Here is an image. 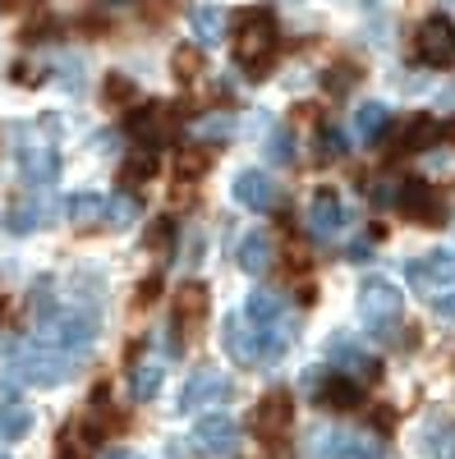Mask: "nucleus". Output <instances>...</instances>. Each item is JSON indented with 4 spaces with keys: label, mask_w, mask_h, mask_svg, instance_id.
<instances>
[{
    "label": "nucleus",
    "mask_w": 455,
    "mask_h": 459,
    "mask_svg": "<svg viewBox=\"0 0 455 459\" xmlns=\"http://www.w3.org/2000/svg\"><path fill=\"white\" fill-rule=\"evenodd\" d=\"M235 60H240V69H262L272 56H276V47H281V32H276V19L272 14H262V10H249V14H240L235 19Z\"/></svg>",
    "instance_id": "1"
},
{
    "label": "nucleus",
    "mask_w": 455,
    "mask_h": 459,
    "mask_svg": "<svg viewBox=\"0 0 455 459\" xmlns=\"http://www.w3.org/2000/svg\"><path fill=\"white\" fill-rule=\"evenodd\" d=\"M359 317H363V331H368L372 340H387V335L400 326V317H405L400 290H396L391 281H382V276L363 281V290H359Z\"/></svg>",
    "instance_id": "2"
},
{
    "label": "nucleus",
    "mask_w": 455,
    "mask_h": 459,
    "mask_svg": "<svg viewBox=\"0 0 455 459\" xmlns=\"http://www.w3.org/2000/svg\"><path fill=\"white\" fill-rule=\"evenodd\" d=\"M414 56H419V65L428 69H442L455 60V23L446 14H428L419 23V32H414Z\"/></svg>",
    "instance_id": "3"
},
{
    "label": "nucleus",
    "mask_w": 455,
    "mask_h": 459,
    "mask_svg": "<svg viewBox=\"0 0 455 459\" xmlns=\"http://www.w3.org/2000/svg\"><path fill=\"white\" fill-rule=\"evenodd\" d=\"M221 400H231V377H221L212 368H198L194 377L184 381V391H179V413H198L207 404H221Z\"/></svg>",
    "instance_id": "4"
},
{
    "label": "nucleus",
    "mask_w": 455,
    "mask_h": 459,
    "mask_svg": "<svg viewBox=\"0 0 455 459\" xmlns=\"http://www.w3.org/2000/svg\"><path fill=\"white\" fill-rule=\"evenodd\" d=\"M188 437H194L203 455H231L240 441V423H235V413H203Z\"/></svg>",
    "instance_id": "5"
},
{
    "label": "nucleus",
    "mask_w": 455,
    "mask_h": 459,
    "mask_svg": "<svg viewBox=\"0 0 455 459\" xmlns=\"http://www.w3.org/2000/svg\"><path fill=\"white\" fill-rule=\"evenodd\" d=\"M231 194H235V203L249 207V212H267V207H276V184H272V175L262 170V166H244V170H235Z\"/></svg>",
    "instance_id": "6"
},
{
    "label": "nucleus",
    "mask_w": 455,
    "mask_h": 459,
    "mask_svg": "<svg viewBox=\"0 0 455 459\" xmlns=\"http://www.w3.org/2000/svg\"><path fill=\"white\" fill-rule=\"evenodd\" d=\"M346 221H350V212H346V203H340L336 188H318V194L309 198V230H313L318 239L340 235V230H346Z\"/></svg>",
    "instance_id": "7"
},
{
    "label": "nucleus",
    "mask_w": 455,
    "mask_h": 459,
    "mask_svg": "<svg viewBox=\"0 0 455 459\" xmlns=\"http://www.w3.org/2000/svg\"><path fill=\"white\" fill-rule=\"evenodd\" d=\"M19 175H23V184H32V188L56 184V175H60V157H56V147H42V143L19 147Z\"/></svg>",
    "instance_id": "8"
},
{
    "label": "nucleus",
    "mask_w": 455,
    "mask_h": 459,
    "mask_svg": "<svg viewBox=\"0 0 455 459\" xmlns=\"http://www.w3.org/2000/svg\"><path fill=\"white\" fill-rule=\"evenodd\" d=\"M221 350H225V359L240 363V368H253L258 363V340H253V331H249L244 317H225L221 322Z\"/></svg>",
    "instance_id": "9"
},
{
    "label": "nucleus",
    "mask_w": 455,
    "mask_h": 459,
    "mask_svg": "<svg viewBox=\"0 0 455 459\" xmlns=\"http://www.w3.org/2000/svg\"><path fill=\"white\" fill-rule=\"evenodd\" d=\"M244 322H249V331H276L281 322H285V303L272 294V290H253L249 299H244V313H240Z\"/></svg>",
    "instance_id": "10"
},
{
    "label": "nucleus",
    "mask_w": 455,
    "mask_h": 459,
    "mask_svg": "<svg viewBox=\"0 0 455 459\" xmlns=\"http://www.w3.org/2000/svg\"><path fill=\"white\" fill-rule=\"evenodd\" d=\"M258 437H267V441H281V437H290V428H294V413H290V395H267L258 404Z\"/></svg>",
    "instance_id": "11"
},
{
    "label": "nucleus",
    "mask_w": 455,
    "mask_h": 459,
    "mask_svg": "<svg viewBox=\"0 0 455 459\" xmlns=\"http://www.w3.org/2000/svg\"><path fill=\"white\" fill-rule=\"evenodd\" d=\"M188 32H194V42L203 51L221 47L225 42V10L221 5H194L188 10Z\"/></svg>",
    "instance_id": "12"
},
{
    "label": "nucleus",
    "mask_w": 455,
    "mask_h": 459,
    "mask_svg": "<svg viewBox=\"0 0 455 459\" xmlns=\"http://www.w3.org/2000/svg\"><path fill=\"white\" fill-rule=\"evenodd\" d=\"M23 381H32V386H60V381L69 377V363L65 354H51V350H32V359L19 368Z\"/></svg>",
    "instance_id": "13"
},
{
    "label": "nucleus",
    "mask_w": 455,
    "mask_h": 459,
    "mask_svg": "<svg viewBox=\"0 0 455 459\" xmlns=\"http://www.w3.org/2000/svg\"><path fill=\"white\" fill-rule=\"evenodd\" d=\"M272 253H276V244H272V235L267 230H249L244 235V244H240V253H235V262L244 266V272H267L272 266Z\"/></svg>",
    "instance_id": "14"
},
{
    "label": "nucleus",
    "mask_w": 455,
    "mask_h": 459,
    "mask_svg": "<svg viewBox=\"0 0 455 459\" xmlns=\"http://www.w3.org/2000/svg\"><path fill=\"white\" fill-rule=\"evenodd\" d=\"M309 459H354V432H346V428H322V432L313 437Z\"/></svg>",
    "instance_id": "15"
},
{
    "label": "nucleus",
    "mask_w": 455,
    "mask_h": 459,
    "mask_svg": "<svg viewBox=\"0 0 455 459\" xmlns=\"http://www.w3.org/2000/svg\"><path fill=\"white\" fill-rule=\"evenodd\" d=\"M106 194H92V188H88V194H74L69 203H65V216L74 221V225H97V221H106Z\"/></svg>",
    "instance_id": "16"
},
{
    "label": "nucleus",
    "mask_w": 455,
    "mask_h": 459,
    "mask_svg": "<svg viewBox=\"0 0 455 459\" xmlns=\"http://www.w3.org/2000/svg\"><path fill=\"white\" fill-rule=\"evenodd\" d=\"M387 125H391V110H387V101H363V106L354 110V134H359L363 143L382 138V134H387Z\"/></svg>",
    "instance_id": "17"
},
{
    "label": "nucleus",
    "mask_w": 455,
    "mask_h": 459,
    "mask_svg": "<svg viewBox=\"0 0 455 459\" xmlns=\"http://www.w3.org/2000/svg\"><path fill=\"white\" fill-rule=\"evenodd\" d=\"M32 428H37L32 409H23V404L0 409V441H23V437H32Z\"/></svg>",
    "instance_id": "18"
},
{
    "label": "nucleus",
    "mask_w": 455,
    "mask_h": 459,
    "mask_svg": "<svg viewBox=\"0 0 455 459\" xmlns=\"http://www.w3.org/2000/svg\"><path fill=\"white\" fill-rule=\"evenodd\" d=\"M405 212L419 216V221H433V216L442 212V198L433 194L428 184H409V188H405Z\"/></svg>",
    "instance_id": "19"
},
{
    "label": "nucleus",
    "mask_w": 455,
    "mask_h": 459,
    "mask_svg": "<svg viewBox=\"0 0 455 459\" xmlns=\"http://www.w3.org/2000/svg\"><path fill=\"white\" fill-rule=\"evenodd\" d=\"M162 377H166L162 363H138V368H134V381H129L134 400H152V395H157V391H162Z\"/></svg>",
    "instance_id": "20"
},
{
    "label": "nucleus",
    "mask_w": 455,
    "mask_h": 459,
    "mask_svg": "<svg viewBox=\"0 0 455 459\" xmlns=\"http://www.w3.org/2000/svg\"><path fill=\"white\" fill-rule=\"evenodd\" d=\"M331 363H340V368H359V372L372 368V359L359 350L350 335H331Z\"/></svg>",
    "instance_id": "21"
},
{
    "label": "nucleus",
    "mask_w": 455,
    "mask_h": 459,
    "mask_svg": "<svg viewBox=\"0 0 455 459\" xmlns=\"http://www.w3.org/2000/svg\"><path fill=\"white\" fill-rule=\"evenodd\" d=\"M106 221L116 225V230H129V225L138 221V203H134V198H125V194H116V198L106 203Z\"/></svg>",
    "instance_id": "22"
},
{
    "label": "nucleus",
    "mask_w": 455,
    "mask_h": 459,
    "mask_svg": "<svg viewBox=\"0 0 455 459\" xmlns=\"http://www.w3.org/2000/svg\"><path fill=\"white\" fill-rule=\"evenodd\" d=\"M37 225H42V203H23V207L10 216V230H14V235H32Z\"/></svg>",
    "instance_id": "23"
},
{
    "label": "nucleus",
    "mask_w": 455,
    "mask_h": 459,
    "mask_svg": "<svg viewBox=\"0 0 455 459\" xmlns=\"http://www.w3.org/2000/svg\"><path fill=\"white\" fill-rule=\"evenodd\" d=\"M198 138H231L235 134V115H207L203 125H194Z\"/></svg>",
    "instance_id": "24"
},
{
    "label": "nucleus",
    "mask_w": 455,
    "mask_h": 459,
    "mask_svg": "<svg viewBox=\"0 0 455 459\" xmlns=\"http://www.w3.org/2000/svg\"><path fill=\"white\" fill-rule=\"evenodd\" d=\"M267 157H272L276 166L294 161V138H290L285 129H272V138H267Z\"/></svg>",
    "instance_id": "25"
},
{
    "label": "nucleus",
    "mask_w": 455,
    "mask_h": 459,
    "mask_svg": "<svg viewBox=\"0 0 455 459\" xmlns=\"http://www.w3.org/2000/svg\"><path fill=\"white\" fill-rule=\"evenodd\" d=\"M340 152H346V134H340L336 125H327L322 129V157H340Z\"/></svg>",
    "instance_id": "26"
},
{
    "label": "nucleus",
    "mask_w": 455,
    "mask_h": 459,
    "mask_svg": "<svg viewBox=\"0 0 455 459\" xmlns=\"http://www.w3.org/2000/svg\"><path fill=\"white\" fill-rule=\"evenodd\" d=\"M354 459H387L382 441H372V437H354Z\"/></svg>",
    "instance_id": "27"
},
{
    "label": "nucleus",
    "mask_w": 455,
    "mask_h": 459,
    "mask_svg": "<svg viewBox=\"0 0 455 459\" xmlns=\"http://www.w3.org/2000/svg\"><path fill=\"white\" fill-rule=\"evenodd\" d=\"M433 313H437L442 322H451V326H455V294H437V303H433Z\"/></svg>",
    "instance_id": "28"
},
{
    "label": "nucleus",
    "mask_w": 455,
    "mask_h": 459,
    "mask_svg": "<svg viewBox=\"0 0 455 459\" xmlns=\"http://www.w3.org/2000/svg\"><path fill=\"white\" fill-rule=\"evenodd\" d=\"M175 69H179V79H194V74H198V56L179 51V56H175Z\"/></svg>",
    "instance_id": "29"
},
{
    "label": "nucleus",
    "mask_w": 455,
    "mask_h": 459,
    "mask_svg": "<svg viewBox=\"0 0 455 459\" xmlns=\"http://www.w3.org/2000/svg\"><path fill=\"white\" fill-rule=\"evenodd\" d=\"M101 459H143V455L129 450V446H110V450H101Z\"/></svg>",
    "instance_id": "30"
},
{
    "label": "nucleus",
    "mask_w": 455,
    "mask_h": 459,
    "mask_svg": "<svg viewBox=\"0 0 455 459\" xmlns=\"http://www.w3.org/2000/svg\"><path fill=\"white\" fill-rule=\"evenodd\" d=\"M0 354H14V344H10V335H0Z\"/></svg>",
    "instance_id": "31"
},
{
    "label": "nucleus",
    "mask_w": 455,
    "mask_h": 459,
    "mask_svg": "<svg viewBox=\"0 0 455 459\" xmlns=\"http://www.w3.org/2000/svg\"><path fill=\"white\" fill-rule=\"evenodd\" d=\"M110 5H129V0H110Z\"/></svg>",
    "instance_id": "32"
},
{
    "label": "nucleus",
    "mask_w": 455,
    "mask_h": 459,
    "mask_svg": "<svg viewBox=\"0 0 455 459\" xmlns=\"http://www.w3.org/2000/svg\"><path fill=\"white\" fill-rule=\"evenodd\" d=\"M0 459H10V450H0Z\"/></svg>",
    "instance_id": "33"
}]
</instances>
